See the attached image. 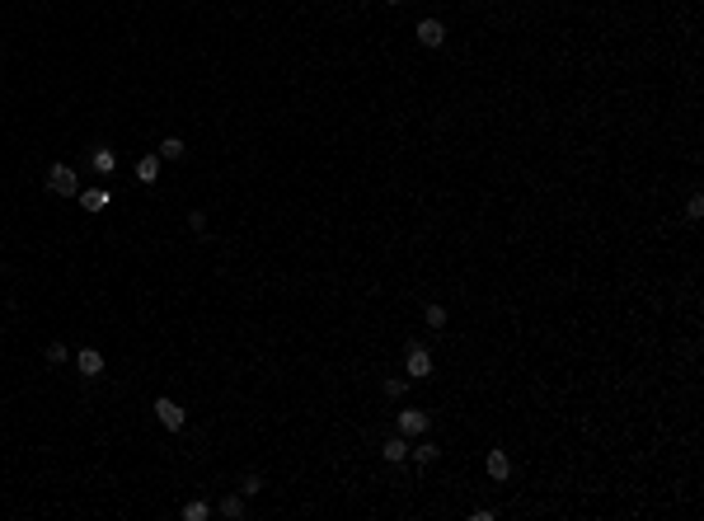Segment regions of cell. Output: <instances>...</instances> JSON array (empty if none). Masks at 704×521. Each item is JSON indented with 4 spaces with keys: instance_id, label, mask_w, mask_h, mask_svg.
<instances>
[{
    "instance_id": "11",
    "label": "cell",
    "mask_w": 704,
    "mask_h": 521,
    "mask_svg": "<svg viewBox=\"0 0 704 521\" xmlns=\"http://www.w3.org/2000/svg\"><path fill=\"white\" fill-rule=\"evenodd\" d=\"M137 179L141 183H156L160 179V155H141L137 160Z\"/></svg>"
},
{
    "instance_id": "6",
    "label": "cell",
    "mask_w": 704,
    "mask_h": 521,
    "mask_svg": "<svg viewBox=\"0 0 704 521\" xmlns=\"http://www.w3.org/2000/svg\"><path fill=\"white\" fill-rule=\"evenodd\" d=\"M76 366H80V376H104V352L99 347H80Z\"/></svg>"
},
{
    "instance_id": "13",
    "label": "cell",
    "mask_w": 704,
    "mask_h": 521,
    "mask_svg": "<svg viewBox=\"0 0 704 521\" xmlns=\"http://www.w3.org/2000/svg\"><path fill=\"white\" fill-rule=\"evenodd\" d=\"M408 451H413V460H418V465H432V460L441 456L437 442H418V446H408Z\"/></svg>"
},
{
    "instance_id": "16",
    "label": "cell",
    "mask_w": 704,
    "mask_h": 521,
    "mask_svg": "<svg viewBox=\"0 0 704 521\" xmlns=\"http://www.w3.org/2000/svg\"><path fill=\"white\" fill-rule=\"evenodd\" d=\"M422 319H427V329H441V324H446V305H427Z\"/></svg>"
},
{
    "instance_id": "2",
    "label": "cell",
    "mask_w": 704,
    "mask_h": 521,
    "mask_svg": "<svg viewBox=\"0 0 704 521\" xmlns=\"http://www.w3.org/2000/svg\"><path fill=\"white\" fill-rule=\"evenodd\" d=\"M404 371H408L413 380H427V376H432V352L413 343V347L404 352Z\"/></svg>"
},
{
    "instance_id": "1",
    "label": "cell",
    "mask_w": 704,
    "mask_h": 521,
    "mask_svg": "<svg viewBox=\"0 0 704 521\" xmlns=\"http://www.w3.org/2000/svg\"><path fill=\"white\" fill-rule=\"evenodd\" d=\"M47 188L57 193V197H80V179L71 165H52L47 169Z\"/></svg>"
},
{
    "instance_id": "18",
    "label": "cell",
    "mask_w": 704,
    "mask_h": 521,
    "mask_svg": "<svg viewBox=\"0 0 704 521\" xmlns=\"http://www.w3.org/2000/svg\"><path fill=\"white\" fill-rule=\"evenodd\" d=\"M240 493H244V498H254V493H263V479H258V474H244V484H240Z\"/></svg>"
},
{
    "instance_id": "7",
    "label": "cell",
    "mask_w": 704,
    "mask_h": 521,
    "mask_svg": "<svg viewBox=\"0 0 704 521\" xmlns=\"http://www.w3.org/2000/svg\"><path fill=\"white\" fill-rule=\"evenodd\" d=\"M90 165H94V174H113V169H118V155H113L109 146H94V151H90Z\"/></svg>"
},
{
    "instance_id": "9",
    "label": "cell",
    "mask_w": 704,
    "mask_h": 521,
    "mask_svg": "<svg viewBox=\"0 0 704 521\" xmlns=\"http://www.w3.org/2000/svg\"><path fill=\"white\" fill-rule=\"evenodd\" d=\"M512 474V460H507V451H488V479H507Z\"/></svg>"
},
{
    "instance_id": "8",
    "label": "cell",
    "mask_w": 704,
    "mask_h": 521,
    "mask_svg": "<svg viewBox=\"0 0 704 521\" xmlns=\"http://www.w3.org/2000/svg\"><path fill=\"white\" fill-rule=\"evenodd\" d=\"M380 456L390 460V465H399V460L408 456V437H399V432H394L390 442H380Z\"/></svg>"
},
{
    "instance_id": "15",
    "label": "cell",
    "mask_w": 704,
    "mask_h": 521,
    "mask_svg": "<svg viewBox=\"0 0 704 521\" xmlns=\"http://www.w3.org/2000/svg\"><path fill=\"white\" fill-rule=\"evenodd\" d=\"M207 512H212V507H207L202 498H193V503H184V521H207Z\"/></svg>"
},
{
    "instance_id": "5",
    "label": "cell",
    "mask_w": 704,
    "mask_h": 521,
    "mask_svg": "<svg viewBox=\"0 0 704 521\" xmlns=\"http://www.w3.org/2000/svg\"><path fill=\"white\" fill-rule=\"evenodd\" d=\"M413 38H418L422 48H441V43H446V24H441V19H422Z\"/></svg>"
},
{
    "instance_id": "14",
    "label": "cell",
    "mask_w": 704,
    "mask_h": 521,
    "mask_svg": "<svg viewBox=\"0 0 704 521\" xmlns=\"http://www.w3.org/2000/svg\"><path fill=\"white\" fill-rule=\"evenodd\" d=\"M184 155H188V146L179 141V137H165V141H160V160H184Z\"/></svg>"
},
{
    "instance_id": "20",
    "label": "cell",
    "mask_w": 704,
    "mask_h": 521,
    "mask_svg": "<svg viewBox=\"0 0 704 521\" xmlns=\"http://www.w3.org/2000/svg\"><path fill=\"white\" fill-rule=\"evenodd\" d=\"M686 216H690V221H700V216H704V197H700V193L686 202Z\"/></svg>"
},
{
    "instance_id": "4",
    "label": "cell",
    "mask_w": 704,
    "mask_h": 521,
    "mask_svg": "<svg viewBox=\"0 0 704 521\" xmlns=\"http://www.w3.org/2000/svg\"><path fill=\"white\" fill-rule=\"evenodd\" d=\"M151 413H156V418H160V423H165V427H170V432H179V427L188 423V413L179 409L174 399H156V404H151Z\"/></svg>"
},
{
    "instance_id": "12",
    "label": "cell",
    "mask_w": 704,
    "mask_h": 521,
    "mask_svg": "<svg viewBox=\"0 0 704 521\" xmlns=\"http://www.w3.org/2000/svg\"><path fill=\"white\" fill-rule=\"evenodd\" d=\"M221 517H230V521L244 517V493H226L221 498Z\"/></svg>"
},
{
    "instance_id": "10",
    "label": "cell",
    "mask_w": 704,
    "mask_h": 521,
    "mask_svg": "<svg viewBox=\"0 0 704 521\" xmlns=\"http://www.w3.org/2000/svg\"><path fill=\"white\" fill-rule=\"evenodd\" d=\"M80 207L85 211H104L109 207V188H80Z\"/></svg>"
},
{
    "instance_id": "3",
    "label": "cell",
    "mask_w": 704,
    "mask_h": 521,
    "mask_svg": "<svg viewBox=\"0 0 704 521\" xmlns=\"http://www.w3.org/2000/svg\"><path fill=\"white\" fill-rule=\"evenodd\" d=\"M394 432H399V437H422V432H427V413H422V409H404L399 418H394Z\"/></svg>"
},
{
    "instance_id": "19",
    "label": "cell",
    "mask_w": 704,
    "mask_h": 521,
    "mask_svg": "<svg viewBox=\"0 0 704 521\" xmlns=\"http://www.w3.org/2000/svg\"><path fill=\"white\" fill-rule=\"evenodd\" d=\"M404 390H408V380H404V376H390V380H385V395H390V399H399Z\"/></svg>"
},
{
    "instance_id": "21",
    "label": "cell",
    "mask_w": 704,
    "mask_h": 521,
    "mask_svg": "<svg viewBox=\"0 0 704 521\" xmlns=\"http://www.w3.org/2000/svg\"><path fill=\"white\" fill-rule=\"evenodd\" d=\"M385 5H404V0H385Z\"/></svg>"
},
{
    "instance_id": "17",
    "label": "cell",
    "mask_w": 704,
    "mask_h": 521,
    "mask_svg": "<svg viewBox=\"0 0 704 521\" xmlns=\"http://www.w3.org/2000/svg\"><path fill=\"white\" fill-rule=\"evenodd\" d=\"M66 357H71V347H66V343H47V362H52V366L66 362Z\"/></svg>"
}]
</instances>
